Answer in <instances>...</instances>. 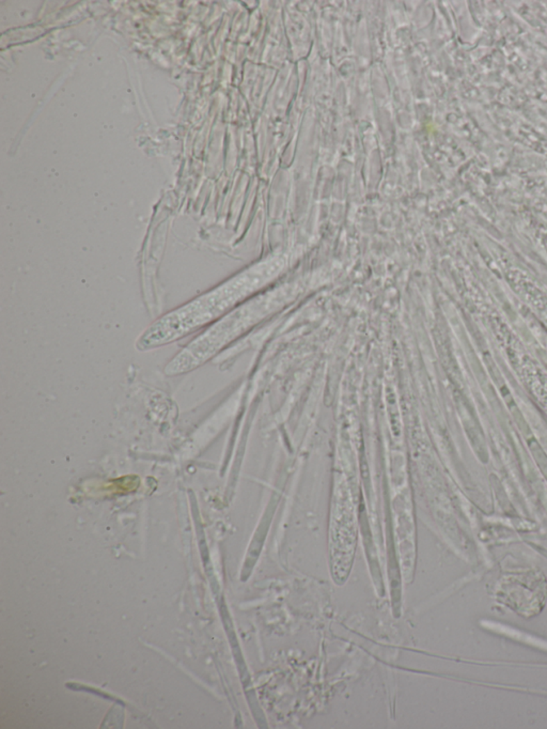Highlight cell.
Returning a JSON list of instances; mask_svg holds the SVG:
<instances>
[{
  "label": "cell",
  "mask_w": 547,
  "mask_h": 729,
  "mask_svg": "<svg viewBox=\"0 0 547 729\" xmlns=\"http://www.w3.org/2000/svg\"><path fill=\"white\" fill-rule=\"evenodd\" d=\"M254 275H238L182 307L158 319L141 335L137 348L149 350L165 346L199 330L231 308L254 287Z\"/></svg>",
  "instance_id": "1"
}]
</instances>
